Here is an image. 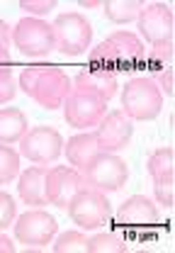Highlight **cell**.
Segmentation results:
<instances>
[{"instance_id": "cell-1", "label": "cell", "mask_w": 175, "mask_h": 253, "mask_svg": "<svg viewBox=\"0 0 175 253\" xmlns=\"http://www.w3.org/2000/svg\"><path fill=\"white\" fill-rule=\"evenodd\" d=\"M20 90L46 110H58L71 93V81L58 68L29 66L20 73Z\"/></svg>"}, {"instance_id": "cell-2", "label": "cell", "mask_w": 175, "mask_h": 253, "mask_svg": "<svg viewBox=\"0 0 175 253\" xmlns=\"http://www.w3.org/2000/svg\"><path fill=\"white\" fill-rule=\"evenodd\" d=\"M122 112L131 122H151L163 110V93L153 78H131L122 88Z\"/></svg>"}, {"instance_id": "cell-3", "label": "cell", "mask_w": 175, "mask_h": 253, "mask_svg": "<svg viewBox=\"0 0 175 253\" xmlns=\"http://www.w3.org/2000/svg\"><path fill=\"white\" fill-rule=\"evenodd\" d=\"M81 175L88 188L100 190V192H117L124 188V183L129 178V168L117 154L100 151L83 166Z\"/></svg>"}, {"instance_id": "cell-4", "label": "cell", "mask_w": 175, "mask_h": 253, "mask_svg": "<svg viewBox=\"0 0 175 253\" xmlns=\"http://www.w3.org/2000/svg\"><path fill=\"white\" fill-rule=\"evenodd\" d=\"M66 210H68L73 224H78L81 229H102L112 219V205L105 197V192L92 190L88 185L71 197Z\"/></svg>"}, {"instance_id": "cell-5", "label": "cell", "mask_w": 175, "mask_h": 253, "mask_svg": "<svg viewBox=\"0 0 175 253\" xmlns=\"http://www.w3.org/2000/svg\"><path fill=\"white\" fill-rule=\"evenodd\" d=\"M12 44L20 49V54H25L29 59H42L49 56L56 49V37L54 27L39 17H22L15 27H12Z\"/></svg>"}, {"instance_id": "cell-6", "label": "cell", "mask_w": 175, "mask_h": 253, "mask_svg": "<svg viewBox=\"0 0 175 253\" xmlns=\"http://www.w3.org/2000/svg\"><path fill=\"white\" fill-rule=\"evenodd\" d=\"M63 136L54 126H32L27 134L20 139V156L37 166H51L63 154Z\"/></svg>"}, {"instance_id": "cell-7", "label": "cell", "mask_w": 175, "mask_h": 253, "mask_svg": "<svg viewBox=\"0 0 175 253\" xmlns=\"http://www.w3.org/2000/svg\"><path fill=\"white\" fill-rule=\"evenodd\" d=\"M12 226H15V239L27 249H44L58 234L56 219L42 207H32L29 212L20 214V219H15Z\"/></svg>"}, {"instance_id": "cell-8", "label": "cell", "mask_w": 175, "mask_h": 253, "mask_svg": "<svg viewBox=\"0 0 175 253\" xmlns=\"http://www.w3.org/2000/svg\"><path fill=\"white\" fill-rule=\"evenodd\" d=\"M51 27H54V37H56V46L63 54L78 56V54L90 49L92 27H90L86 15H81V12H61Z\"/></svg>"}, {"instance_id": "cell-9", "label": "cell", "mask_w": 175, "mask_h": 253, "mask_svg": "<svg viewBox=\"0 0 175 253\" xmlns=\"http://www.w3.org/2000/svg\"><path fill=\"white\" fill-rule=\"evenodd\" d=\"M105 115H107V102L92 93L71 88V93L66 95V100H63V117H66L68 125L76 126V129L97 126Z\"/></svg>"}, {"instance_id": "cell-10", "label": "cell", "mask_w": 175, "mask_h": 253, "mask_svg": "<svg viewBox=\"0 0 175 253\" xmlns=\"http://www.w3.org/2000/svg\"><path fill=\"white\" fill-rule=\"evenodd\" d=\"M144 59V44L131 32L110 34L97 49L90 51V61L95 63H136Z\"/></svg>"}, {"instance_id": "cell-11", "label": "cell", "mask_w": 175, "mask_h": 253, "mask_svg": "<svg viewBox=\"0 0 175 253\" xmlns=\"http://www.w3.org/2000/svg\"><path fill=\"white\" fill-rule=\"evenodd\" d=\"M139 32L151 42V46L173 44V10L166 2H148L136 17Z\"/></svg>"}, {"instance_id": "cell-12", "label": "cell", "mask_w": 175, "mask_h": 253, "mask_svg": "<svg viewBox=\"0 0 175 253\" xmlns=\"http://www.w3.org/2000/svg\"><path fill=\"white\" fill-rule=\"evenodd\" d=\"M81 188H86V180L81 170L68 168V166H54L46 168V200L58 210H66L71 197Z\"/></svg>"}, {"instance_id": "cell-13", "label": "cell", "mask_w": 175, "mask_h": 253, "mask_svg": "<svg viewBox=\"0 0 175 253\" xmlns=\"http://www.w3.org/2000/svg\"><path fill=\"white\" fill-rule=\"evenodd\" d=\"M95 134H97V139H100L102 151L117 154V151H122V149L129 144V139H131V134H134V122H131L122 110H115V112H107V115L100 120Z\"/></svg>"}, {"instance_id": "cell-14", "label": "cell", "mask_w": 175, "mask_h": 253, "mask_svg": "<svg viewBox=\"0 0 175 253\" xmlns=\"http://www.w3.org/2000/svg\"><path fill=\"white\" fill-rule=\"evenodd\" d=\"M117 221L127 224V226H153L161 221L158 202L146 195H131L117 210Z\"/></svg>"}, {"instance_id": "cell-15", "label": "cell", "mask_w": 175, "mask_h": 253, "mask_svg": "<svg viewBox=\"0 0 175 253\" xmlns=\"http://www.w3.org/2000/svg\"><path fill=\"white\" fill-rule=\"evenodd\" d=\"M73 88L76 90H86V93H92L97 97H102L105 102L112 100L117 95V73L110 71V68H83L76 81H73Z\"/></svg>"}, {"instance_id": "cell-16", "label": "cell", "mask_w": 175, "mask_h": 253, "mask_svg": "<svg viewBox=\"0 0 175 253\" xmlns=\"http://www.w3.org/2000/svg\"><path fill=\"white\" fill-rule=\"evenodd\" d=\"M20 200L29 207H44L49 205L46 200V166H29L20 173V183H17Z\"/></svg>"}, {"instance_id": "cell-17", "label": "cell", "mask_w": 175, "mask_h": 253, "mask_svg": "<svg viewBox=\"0 0 175 253\" xmlns=\"http://www.w3.org/2000/svg\"><path fill=\"white\" fill-rule=\"evenodd\" d=\"M63 151H66L68 163H71L76 170H83V166H86L95 154H100L102 146H100V139H97L95 131H83V134L71 136V139L63 144Z\"/></svg>"}, {"instance_id": "cell-18", "label": "cell", "mask_w": 175, "mask_h": 253, "mask_svg": "<svg viewBox=\"0 0 175 253\" xmlns=\"http://www.w3.org/2000/svg\"><path fill=\"white\" fill-rule=\"evenodd\" d=\"M27 117L17 107H2L0 110V144L12 146L20 144V139L27 134Z\"/></svg>"}, {"instance_id": "cell-19", "label": "cell", "mask_w": 175, "mask_h": 253, "mask_svg": "<svg viewBox=\"0 0 175 253\" xmlns=\"http://www.w3.org/2000/svg\"><path fill=\"white\" fill-rule=\"evenodd\" d=\"M144 2L139 0H107L102 2V10L107 15V20H112L115 25H129L139 17Z\"/></svg>"}, {"instance_id": "cell-20", "label": "cell", "mask_w": 175, "mask_h": 253, "mask_svg": "<svg viewBox=\"0 0 175 253\" xmlns=\"http://www.w3.org/2000/svg\"><path fill=\"white\" fill-rule=\"evenodd\" d=\"M86 251L88 253H124L127 244L122 236H117L112 231H100L95 236H90L86 241Z\"/></svg>"}, {"instance_id": "cell-21", "label": "cell", "mask_w": 175, "mask_h": 253, "mask_svg": "<svg viewBox=\"0 0 175 253\" xmlns=\"http://www.w3.org/2000/svg\"><path fill=\"white\" fill-rule=\"evenodd\" d=\"M15 178H20V151L0 144V185H7Z\"/></svg>"}, {"instance_id": "cell-22", "label": "cell", "mask_w": 175, "mask_h": 253, "mask_svg": "<svg viewBox=\"0 0 175 253\" xmlns=\"http://www.w3.org/2000/svg\"><path fill=\"white\" fill-rule=\"evenodd\" d=\"M146 168H148V175H151V178L171 175V173H173V149H171V146L156 149V151L148 156V161H146Z\"/></svg>"}, {"instance_id": "cell-23", "label": "cell", "mask_w": 175, "mask_h": 253, "mask_svg": "<svg viewBox=\"0 0 175 253\" xmlns=\"http://www.w3.org/2000/svg\"><path fill=\"white\" fill-rule=\"evenodd\" d=\"M86 241L88 236L76 231V229H68L63 234H58L56 241H51V249L56 253H78V251H86Z\"/></svg>"}, {"instance_id": "cell-24", "label": "cell", "mask_w": 175, "mask_h": 253, "mask_svg": "<svg viewBox=\"0 0 175 253\" xmlns=\"http://www.w3.org/2000/svg\"><path fill=\"white\" fill-rule=\"evenodd\" d=\"M153 195H156V202L163 205V207H173V195H175V175H161V178H153Z\"/></svg>"}, {"instance_id": "cell-25", "label": "cell", "mask_w": 175, "mask_h": 253, "mask_svg": "<svg viewBox=\"0 0 175 253\" xmlns=\"http://www.w3.org/2000/svg\"><path fill=\"white\" fill-rule=\"evenodd\" d=\"M15 217H17V207H15L12 195H7V192L0 190V231L7 229V226H12Z\"/></svg>"}, {"instance_id": "cell-26", "label": "cell", "mask_w": 175, "mask_h": 253, "mask_svg": "<svg viewBox=\"0 0 175 253\" xmlns=\"http://www.w3.org/2000/svg\"><path fill=\"white\" fill-rule=\"evenodd\" d=\"M17 93V81L12 78L10 68H0V105L10 102Z\"/></svg>"}, {"instance_id": "cell-27", "label": "cell", "mask_w": 175, "mask_h": 253, "mask_svg": "<svg viewBox=\"0 0 175 253\" xmlns=\"http://www.w3.org/2000/svg\"><path fill=\"white\" fill-rule=\"evenodd\" d=\"M20 7L32 12V17H42V15L51 12L56 7V2L54 0H20Z\"/></svg>"}, {"instance_id": "cell-28", "label": "cell", "mask_w": 175, "mask_h": 253, "mask_svg": "<svg viewBox=\"0 0 175 253\" xmlns=\"http://www.w3.org/2000/svg\"><path fill=\"white\" fill-rule=\"evenodd\" d=\"M156 85H158V90L163 95H173L175 93V88H173V68L171 66H166L161 73H156Z\"/></svg>"}, {"instance_id": "cell-29", "label": "cell", "mask_w": 175, "mask_h": 253, "mask_svg": "<svg viewBox=\"0 0 175 253\" xmlns=\"http://www.w3.org/2000/svg\"><path fill=\"white\" fill-rule=\"evenodd\" d=\"M151 61L153 63H163V68H166V66H171V61H173V44L153 46V49H151Z\"/></svg>"}, {"instance_id": "cell-30", "label": "cell", "mask_w": 175, "mask_h": 253, "mask_svg": "<svg viewBox=\"0 0 175 253\" xmlns=\"http://www.w3.org/2000/svg\"><path fill=\"white\" fill-rule=\"evenodd\" d=\"M10 39H12V37H10V27H7V25L0 20V46L10 49Z\"/></svg>"}, {"instance_id": "cell-31", "label": "cell", "mask_w": 175, "mask_h": 253, "mask_svg": "<svg viewBox=\"0 0 175 253\" xmlns=\"http://www.w3.org/2000/svg\"><path fill=\"white\" fill-rule=\"evenodd\" d=\"M0 253H15V244H12V239H10V236H5V234H0Z\"/></svg>"}, {"instance_id": "cell-32", "label": "cell", "mask_w": 175, "mask_h": 253, "mask_svg": "<svg viewBox=\"0 0 175 253\" xmlns=\"http://www.w3.org/2000/svg\"><path fill=\"white\" fill-rule=\"evenodd\" d=\"M10 63H12V59H10V49L0 46V68H10Z\"/></svg>"}, {"instance_id": "cell-33", "label": "cell", "mask_w": 175, "mask_h": 253, "mask_svg": "<svg viewBox=\"0 0 175 253\" xmlns=\"http://www.w3.org/2000/svg\"><path fill=\"white\" fill-rule=\"evenodd\" d=\"M81 7H102V2L100 0H83V2H78Z\"/></svg>"}]
</instances>
